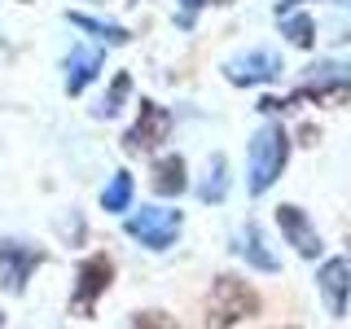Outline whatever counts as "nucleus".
<instances>
[{"mask_svg":"<svg viewBox=\"0 0 351 329\" xmlns=\"http://www.w3.org/2000/svg\"><path fill=\"white\" fill-rule=\"evenodd\" d=\"M294 106H321V110H338V106H351V62H338V58H321L312 62L307 71L299 75L290 97H259L255 110L263 119H277Z\"/></svg>","mask_w":351,"mask_h":329,"instance_id":"nucleus-1","label":"nucleus"},{"mask_svg":"<svg viewBox=\"0 0 351 329\" xmlns=\"http://www.w3.org/2000/svg\"><path fill=\"white\" fill-rule=\"evenodd\" d=\"M259 312H263V299L246 277H237V272L211 277V290H206V303H202L206 329H233L241 321H255Z\"/></svg>","mask_w":351,"mask_h":329,"instance_id":"nucleus-2","label":"nucleus"},{"mask_svg":"<svg viewBox=\"0 0 351 329\" xmlns=\"http://www.w3.org/2000/svg\"><path fill=\"white\" fill-rule=\"evenodd\" d=\"M285 162H290V132H285L277 119H268V123L250 136V149H246V193L263 197L281 180Z\"/></svg>","mask_w":351,"mask_h":329,"instance_id":"nucleus-3","label":"nucleus"},{"mask_svg":"<svg viewBox=\"0 0 351 329\" xmlns=\"http://www.w3.org/2000/svg\"><path fill=\"white\" fill-rule=\"evenodd\" d=\"M180 228H184V215L176 211V206H158V202L136 206V211L123 219V233L145 250H171L176 237H180Z\"/></svg>","mask_w":351,"mask_h":329,"instance_id":"nucleus-4","label":"nucleus"},{"mask_svg":"<svg viewBox=\"0 0 351 329\" xmlns=\"http://www.w3.org/2000/svg\"><path fill=\"white\" fill-rule=\"evenodd\" d=\"M171 136V110L158 106L154 97H141L136 101V119L128 123V132L119 136V145H123V154H158L162 141Z\"/></svg>","mask_w":351,"mask_h":329,"instance_id":"nucleus-5","label":"nucleus"},{"mask_svg":"<svg viewBox=\"0 0 351 329\" xmlns=\"http://www.w3.org/2000/svg\"><path fill=\"white\" fill-rule=\"evenodd\" d=\"M114 285V259L106 255V250H93L88 259H80V268H75V290H71V316H97V303H101V294Z\"/></svg>","mask_w":351,"mask_h":329,"instance_id":"nucleus-6","label":"nucleus"},{"mask_svg":"<svg viewBox=\"0 0 351 329\" xmlns=\"http://www.w3.org/2000/svg\"><path fill=\"white\" fill-rule=\"evenodd\" d=\"M281 71H285L281 53L268 49V44H259V49H246V53H237V58L224 62V80L233 84V88H263V84H277Z\"/></svg>","mask_w":351,"mask_h":329,"instance_id":"nucleus-7","label":"nucleus"},{"mask_svg":"<svg viewBox=\"0 0 351 329\" xmlns=\"http://www.w3.org/2000/svg\"><path fill=\"white\" fill-rule=\"evenodd\" d=\"M277 228H281L285 246H290L299 259H321L325 255V237H321V228L312 224V215H307L303 206L281 202L277 206Z\"/></svg>","mask_w":351,"mask_h":329,"instance_id":"nucleus-8","label":"nucleus"},{"mask_svg":"<svg viewBox=\"0 0 351 329\" xmlns=\"http://www.w3.org/2000/svg\"><path fill=\"white\" fill-rule=\"evenodd\" d=\"M49 259L40 246H31V241H0V290L9 294H22L31 281V272L40 268V263Z\"/></svg>","mask_w":351,"mask_h":329,"instance_id":"nucleus-9","label":"nucleus"},{"mask_svg":"<svg viewBox=\"0 0 351 329\" xmlns=\"http://www.w3.org/2000/svg\"><path fill=\"white\" fill-rule=\"evenodd\" d=\"M106 66V44H75L71 53L62 58V84H66V97H84L93 80L101 75Z\"/></svg>","mask_w":351,"mask_h":329,"instance_id":"nucleus-10","label":"nucleus"},{"mask_svg":"<svg viewBox=\"0 0 351 329\" xmlns=\"http://www.w3.org/2000/svg\"><path fill=\"white\" fill-rule=\"evenodd\" d=\"M316 290H321V303L329 316H347L351 303V263L347 259H325L321 272H316Z\"/></svg>","mask_w":351,"mask_h":329,"instance_id":"nucleus-11","label":"nucleus"},{"mask_svg":"<svg viewBox=\"0 0 351 329\" xmlns=\"http://www.w3.org/2000/svg\"><path fill=\"white\" fill-rule=\"evenodd\" d=\"M149 189L158 193L162 202L189 193V162H184L180 154H162V158L154 162V171H149Z\"/></svg>","mask_w":351,"mask_h":329,"instance_id":"nucleus-12","label":"nucleus"},{"mask_svg":"<svg viewBox=\"0 0 351 329\" xmlns=\"http://www.w3.org/2000/svg\"><path fill=\"white\" fill-rule=\"evenodd\" d=\"M228 250H233L237 259H246L255 272H281V259L268 250V241H263V233H259V224H246L241 233L228 241Z\"/></svg>","mask_w":351,"mask_h":329,"instance_id":"nucleus-13","label":"nucleus"},{"mask_svg":"<svg viewBox=\"0 0 351 329\" xmlns=\"http://www.w3.org/2000/svg\"><path fill=\"white\" fill-rule=\"evenodd\" d=\"M66 22H71V27H80L84 36H93L97 44H110V49H123V44L132 40L128 27H119V22H106V18H93V14H80V9H71V14H66Z\"/></svg>","mask_w":351,"mask_h":329,"instance_id":"nucleus-14","label":"nucleus"},{"mask_svg":"<svg viewBox=\"0 0 351 329\" xmlns=\"http://www.w3.org/2000/svg\"><path fill=\"white\" fill-rule=\"evenodd\" d=\"M228 193V158L224 154H211L206 158V171L197 175V202L202 206H219Z\"/></svg>","mask_w":351,"mask_h":329,"instance_id":"nucleus-15","label":"nucleus"},{"mask_svg":"<svg viewBox=\"0 0 351 329\" xmlns=\"http://www.w3.org/2000/svg\"><path fill=\"white\" fill-rule=\"evenodd\" d=\"M132 197H136V180H132V171H114L110 175V184L101 189V211L106 215H123L132 211Z\"/></svg>","mask_w":351,"mask_h":329,"instance_id":"nucleus-16","label":"nucleus"},{"mask_svg":"<svg viewBox=\"0 0 351 329\" xmlns=\"http://www.w3.org/2000/svg\"><path fill=\"white\" fill-rule=\"evenodd\" d=\"M277 31L285 36V44H294V49H312V44H316V18L303 14V9L277 18Z\"/></svg>","mask_w":351,"mask_h":329,"instance_id":"nucleus-17","label":"nucleus"},{"mask_svg":"<svg viewBox=\"0 0 351 329\" xmlns=\"http://www.w3.org/2000/svg\"><path fill=\"white\" fill-rule=\"evenodd\" d=\"M132 88H136V84H132V75L119 71L114 84L106 88V97L93 106V114H97V119H119V114H123V106H128V97H132Z\"/></svg>","mask_w":351,"mask_h":329,"instance_id":"nucleus-18","label":"nucleus"},{"mask_svg":"<svg viewBox=\"0 0 351 329\" xmlns=\"http://www.w3.org/2000/svg\"><path fill=\"white\" fill-rule=\"evenodd\" d=\"M211 5H233V0H176V27L189 31L193 22H197V14L211 9Z\"/></svg>","mask_w":351,"mask_h":329,"instance_id":"nucleus-19","label":"nucleus"},{"mask_svg":"<svg viewBox=\"0 0 351 329\" xmlns=\"http://www.w3.org/2000/svg\"><path fill=\"white\" fill-rule=\"evenodd\" d=\"M128 329H180V325H176L167 312H136L128 321Z\"/></svg>","mask_w":351,"mask_h":329,"instance_id":"nucleus-20","label":"nucleus"},{"mask_svg":"<svg viewBox=\"0 0 351 329\" xmlns=\"http://www.w3.org/2000/svg\"><path fill=\"white\" fill-rule=\"evenodd\" d=\"M307 0H277V18H285V14H294V9H303Z\"/></svg>","mask_w":351,"mask_h":329,"instance_id":"nucleus-21","label":"nucleus"},{"mask_svg":"<svg viewBox=\"0 0 351 329\" xmlns=\"http://www.w3.org/2000/svg\"><path fill=\"white\" fill-rule=\"evenodd\" d=\"M299 145H316V127H312V123L299 127Z\"/></svg>","mask_w":351,"mask_h":329,"instance_id":"nucleus-22","label":"nucleus"},{"mask_svg":"<svg viewBox=\"0 0 351 329\" xmlns=\"http://www.w3.org/2000/svg\"><path fill=\"white\" fill-rule=\"evenodd\" d=\"M334 5H351V0H334Z\"/></svg>","mask_w":351,"mask_h":329,"instance_id":"nucleus-23","label":"nucleus"},{"mask_svg":"<svg viewBox=\"0 0 351 329\" xmlns=\"http://www.w3.org/2000/svg\"><path fill=\"white\" fill-rule=\"evenodd\" d=\"M0 329H5V316H0Z\"/></svg>","mask_w":351,"mask_h":329,"instance_id":"nucleus-24","label":"nucleus"},{"mask_svg":"<svg viewBox=\"0 0 351 329\" xmlns=\"http://www.w3.org/2000/svg\"><path fill=\"white\" fill-rule=\"evenodd\" d=\"M347 255H351V241H347Z\"/></svg>","mask_w":351,"mask_h":329,"instance_id":"nucleus-25","label":"nucleus"},{"mask_svg":"<svg viewBox=\"0 0 351 329\" xmlns=\"http://www.w3.org/2000/svg\"><path fill=\"white\" fill-rule=\"evenodd\" d=\"M281 329H294V325H281Z\"/></svg>","mask_w":351,"mask_h":329,"instance_id":"nucleus-26","label":"nucleus"},{"mask_svg":"<svg viewBox=\"0 0 351 329\" xmlns=\"http://www.w3.org/2000/svg\"><path fill=\"white\" fill-rule=\"evenodd\" d=\"M93 5H101V0H93Z\"/></svg>","mask_w":351,"mask_h":329,"instance_id":"nucleus-27","label":"nucleus"},{"mask_svg":"<svg viewBox=\"0 0 351 329\" xmlns=\"http://www.w3.org/2000/svg\"><path fill=\"white\" fill-rule=\"evenodd\" d=\"M128 5H132V0H128Z\"/></svg>","mask_w":351,"mask_h":329,"instance_id":"nucleus-28","label":"nucleus"}]
</instances>
